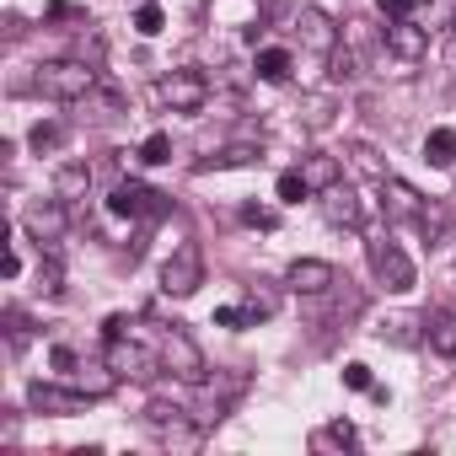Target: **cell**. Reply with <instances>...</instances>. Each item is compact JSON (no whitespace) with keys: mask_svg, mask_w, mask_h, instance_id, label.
<instances>
[{"mask_svg":"<svg viewBox=\"0 0 456 456\" xmlns=\"http://www.w3.org/2000/svg\"><path fill=\"white\" fill-rule=\"evenodd\" d=\"M242 220H248V225H264V232H269V225H274V209H264V204H248V209H242Z\"/></svg>","mask_w":456,"mask_h":456,"instance_id":"38","label":"cell"},{"mask_svg":"<svg viewBox=\"0 0 456 456\" xmlns=\"http://www.w3.org/2000/svg\"><path fill=\"white\" fill-rule=\"evenodd\" d=\"M290 49H258V60H253V70H258V81H290Z\"/></svg>","mask_w":456,"mask_h":456,"instance_id":"20","label":"cell"},{"mask_svg":"<svg viewBox=\"0 0 456 456\" xmlns=\"http://www.w3.org/2000/svg\"><path fill=\"white\" fill-rule=\"evenodd\" d=\"M204 285V253L193 248V242H183V248H172V258L161 264V296H193Z\"/></svg>","mask_w":456,"mask_h":456,"instance_id":"3","label":"cell"},{"mask_svg":"<svg viewBox=\"0 0 456 456\" xmlns=\"http://www.w3.org/2000/svg\"><path fill=\"white\" fill-rule=\"evenodd\" d=\"M376 333H381L387 344H397V349H413V344L424 338V317H413V312H392V317L376 322Z\"/></svg>","mask_w":456,"mask_h":456,"instance_id":"14","label":"cell"},{"mask_svg":"<svg viewBox=\"0 0 456 456\" xmlns=\"http://www.w3.org/2000/svg\"><path fill=\"white\" fill-rule=\"evenodd\" d=\"M424 161H429V167H456V129H429Z\"/></svg>","mask_w":456,"mask_h":456,"instance_id":"21","label":"cell"},{"mask_svg":"<svg viewBox=\"0 0 456 456\" xmlns=\"http://www.w3.org/2000/svg\"><path fill=\"white\" fill-rule=\"evenodd\" d=\"M317 440H322V445H354V424H349V419H338V424H328Z\"/></svg>","mask_w":456,"mask_h":456,"instance_id":"32","label":"cell"},{"mask_svg":"<svg viewBox=\"0 0 456 456\" xmlns=\"http://www.w3.org/2000/svg\"><path fill=\"white\" fill-rule=\"evenodd\" d=\"M328 60H333V76H338V81H349V76H354V54H349V49H333Z\"/></svg>","mask_w":456,"mask_h":456,"instance_id":"37","label":"cell"},{"mask_svg":"<svg viewBox=\"0 0 456 456\" xmlns=\"http://www.w3.org/2000/svg\"><path fill=\"white\" fill-rule=\"evenodd\" d=\"M49 365H54L60 376H76V370H81V354L65 349V344H54V349H49Z\"/></svg>","mask_w":456,"mask_h":456,"instance_id":"30","label":"cell"},{"mask_svg":"<svg viewBox=\"0 0 456 456\" xmlns=\"http://www.w3.org/2000/svg\"><path fill=\"white\" fill-rule=\"evenodd\" d=\"M419 225H424V232H429V237H445V209H440V204H424V215H419Z\"/></svg>","mask_w":456,"mask_h":456,"instance_id":"34","label":"cell"},{"mask_svg":"<svg viewBox=\"0 0 456 456\" xmlns=\"http://www.w3.org/2000/svg\"><path fill=\"white\" fill-rule=\"evenodd\" d=\"M370 269H376V280L387 285V290H413V264H408V253L397 248V242H370Z\"/></svg>","mask_w":456,"mask_h":456,"instance_id":"7","label":"cell"},{"mask_svg":"<svg viewBox=\"0 0 456 456\" xmlns=\"http://www.w3.org/2000/svg\"><path fill=\"white\" fill-rule=\"evenodd\" d=\"M387 54H397L403 65H419L429 54V28L419 17H392L387 22Z\"/></svg>","mask_w":456,"mask_h":456,"instance_id":"6","label":"cell"},{"mask_svg":"<svg viewBox=\"0 0 456 456\" xmlns=\"http://www.w3.org/2000/svg\"><path fill=\"white\" fill-rule=\"evenodd\" d=\"M296 33H301V44H306V49H317V54H333V49H338V28H333L317 6H301Z\"/></svg>","mask_w":456,"mask_h":456,"instance_id":"12","label":"cell"},{"mask_svg":"<svg viewBox=\"0 0 456 456\" xmlns=\"http://www.w3.org/2000/svg\"><path fill=\"white\" fill-rule=\"evenodd\" d=\"M306 193H312V188H306L301 172H280V199H285V204H301Z\"/></svg>","mask_w":456,"mask_h":456,"instance_id":"27","label":"cell"},{"mask_svg":"<svg viewBox=\"0 0 456 456\" xmlns=\"http://www.w3.org/2000/svg\"><path fill=\"white\" fill-rule=\"evenodd\" d=\"M274 306H280V301H274L269 290H258V285L248 290V312H253V322H258V317H274Z\"/></svg>","mask_w":456,"mask_h":456,"instance_id":"31","label":"cell"},{"mask_svg":"<svg viewBox=\"0 0 456 456\" xmlns=\"http://www.w3.org/2000/svg\"><path fill=\"white\" fill-rule=\"evenodd\" d=\"M161 365H167V376H177V381H188V387H204V381H209L204 349H199L183 328H167V333H161Z\"/></svg>","mask_w":456,"mask_h":456,"instance_id":"2","label":"cell"},{"mask_svg":"<svg viewBox=\"0 0 456 456\" xmlns=\"http://www.w3.org/2000/svg\"><path fill=\"white\" fill-rule=\"evenodd\" d=\"M381 12H387V17H413L419 0H381Z\"/></svg>","mask_w":456,"mask_h":456,"instance_id":"39","label":"cell"},{"mask_svg":"<svg viewBox=\"0 0 456 456\" xmlns=\"http://www.w3.org/2000/svg\"><path fill=\"white\" fill-rule=\"evenodd\" d=\"M419 22H424L429 33L456 28V0H419Z\"/></svg>","mask_w":456,"mask_h":456,"instance_id":"23","label":"cell"},{"mask_svg":"<svg viewBox=\"0 0 456 456\" xmlns=\"http://www.w3.org/2000/svg\"><path fill=\"white\" fill-rule=\"evenodd\" d=\"M28 140H33V151H38V156H44V151H54V145H60V140H65V129H60V124H38V129H33V134H28Z\"/></svg>","mask_w":456,"mask_h":456,"instance_id":"28","label":"cell"},{"mask_svg":"<svg viewBox=\"0 0 456 456\" xmlns=\"http://www.w3.org/2000/svg\"><path fill=\"white\" fill-rule=\"evenodd\" d=\"M424 338H429V349L435 354H456V312H435V317H424Z\"/></svg>","mask_w":456,"mask_h":456,"instance_id":"16","label":"cell"},{"mask_svg":"<svg viewBox=\"0 0 456 456\" xmlns=\"http://www.w3.org/2000/svg\"><path fill=\"white\" fill-rule=\"evenodd\" d=\"M33 86L44 97H54V102H81V97L97 92V70L86 60H49V65H38Z\"/></svg>","mask_w":456,"mask_h":456,"instance_id":"1","label":"cell"},{"mask_svg":"<svg viewBox=\"0 0 456 456\" xmlns=\"http://www.w3.org/2000/svg\"><path fill=\"white\" fill-rule=\"evenodd\" d=\"M28 403H33L38 413H60V419H70V413H86L92 392H86V387H81V392H65V387H54V381H33V387H28Z\"/></svg>","mask_w":456,"mask_h":456,"instance_id":"8","label":"cell"},{"mask_svg":"<svg viewBox=\"0 0 456 456\" xmlns=\"http://www.w3.org/2000/svg\"><path fill=\"white\" fill-rule=\"evenodd\" d=\"M140 161L145 167H161V161H172V140L156 129V134H145V145H140Z\"/></svg>","mask_w":456,"mask_h":456,"instance_id":"25","label":"cell"},{"mask_svg":"<svg viewBox=\"0 0 456 456\" xmlns=\"http://www.w3.org/2000/svg\"><path fill=\"white\" fill-rule=\"evenodd\" d=\"M22 225H28V232H38V237H60V225H65V199H60V204H28Z\"/></svg>","mask_w":456,"mask_h":456,"instance_id":"17","label":"cell"},{"mask_svg":"<svg viewBox=\"0 0 456 456\" xmlns=\"http://www.w3.org/2000/svg\"><path fill=\"white\" fill-rule=\"evenodd\" d=\"M161 28H167V17H161V6H140V12H134V33H140V38H156Z\"/></svg>","mask_w":456,"mask_h":456,"instance_id":"26","label":"cell"},{"mask_svg":"<svg viewBox=\"0 0 456 456\" xmlns=\"http://www.w3.org/2000/svg\"><path fill=\"white\" fill-rule=\"evenodd\" d=\"M108 209H113V215H124V220L161 215V193H151L145 183H118V188H113V199H108Z\"/></svg>","mask_w":456,"mask_h":456,"instance_id":"10","label":"cell"},{"mask_svg":"<svg viewBox=\"0 0 456 456\" xmlns=\"http://www.w3.org/2000/svg\"><path fill=\"white\" fill-rule=\"evenodd\" d=\"M285 285H290L296 296H322V290L338 285V274H333V264H322V258H296L290 274H285Z\"/></svg>","mask_w":456,"mask_h":456,"instance_id":"9","label":"cell"},{"mask_svg":"<svg viewBox=\"0 0 456 456\" xmlns=\"http://www.w3.org/2000/svg\"><path fill=\"white\" fill-rule=\"evenodd\" d=\"M22 269H28V248H22V232H12V237H6V274H0V280L17 285Z\"/></svg>","mask_w":456,"mask_h":456,"instance_id":"24","label":"cell"},{"mask_svg":"<svg viewBox=\"0 0 456 456\" xmlns=\"http://www.w3.org/2000/svg\"><path fill=\"white\" fill-rule=\"evenodd\" d=\"M344 387L365 392V387H370V365H365V360H349V365H344Z\"/></svg>","mask_w":456,"mask_h":456,"instance_id":"33","label":"cell"},{"mask_svg":"<svg viewBox=\"0 0 456 456\" xmlns=\"http://www.w3.org/2000/svg\"><path fill=\"white\" fill-rule=\"evenodd\" d=\"M145 429L161 435V440H193V419H188V408H177V403H151V408H145Z\"/></svg>","mask_w":456,"mask_h":456,"instance_id":"11","label":"cell"},{"mask_svg":"<svg viewBox=\"0 0 456 456\" xmlns=\"http://www.w3.org/2000/svg\"><path fill=\"white\" fill-rule=\"evenodd\" d=\"M301 177H306L312 193H322V188H333V183L344 177V167H338V156H306V161H301Z\"/></svg>","mask_w":456,"mask_h":456,"instance_id":"18","label":"cell"},{"mask_svg":"<svg viewBox=\"0 0 456 456\" xmlns=\"http://www.w3.org/2000/svg\"><path fill=\"white\" fill-rule=\"evenodd\" d=\"M322 215L333 225H344V232H354V225H360V199L344 183H333V188H322Z\"/></svg>","mask_w":456,"mask_h":456,"instance_id":"13","label":"cell"},{"mask_svg":"<svg viewBox=\"0 0 456 456\" xmlns=\"http://www.w3.org/2000/svg\"><path fill=\"white\" fill-rule=\"evenodd\" d=\"M381 188H387V204H392V215H408V220H419V215H424V199H419L408 183H397V177H381Z\"/></svg>","mask_w":456,"mask_h":456,"instance_id":"19","label":"cell"},{"mask_svg":"<svg viewBox=\"0 0 456 456\" xmlns=\"http://www.w3.org/2000/svg\"><path fill=\"white\" fill-rule=\"evenodd\" d=\"M156 97H161V108H172V113H199V108L209 102V81H204L199 70H172V76L156 81Z\"/></svg>","mask_w":456,"mask_h":456,"instance_id":"5","label":"cell"},{"mask_svg":"<svg viewBox=\"0 0 456 456\" xmlns=\"http://www.w3.org/2000/svg\"><path fill=\"white\" fill-rule=\"evenodd\" d=\"M108 365L118 370V376H129V381H151V376H161L167 365H161V349L151 354L140 338H129V333H118V338H108Z\"/></svg>","mask_w":456,"mask_h":456,"instance_id":"4","label":"cell"},{"mask_svg":"<svg viewBox=\"0 0 456 456\" xmlns=\"http://www.w3.org/2000/svg\"><path fill=\"white\" fill-rule=\"evenodd\" d=\"M215 322H220V328H242V322H253V312H248V306H220Z\"/></svg>","mask_w":456,"mask_h":456,"instance_id":"35","label":"cell"},{"mask_svg":"<svg viewBox=\"0 0 456 456\" xmlns=\"http://www.w3.org/2000/svg\"><path fill=\"white\" fill-rule=\"evenodd\" d=\"M258 161V145H225V151H215L199 172H225V167H253Z\"/></svg>","mask_w":456,"mask_h":456,"instance_id":"22","label":"cell"},{"mask_svg":"<svg viewBox=\"0 0 456 456\" xmlns=\"http://www.w3.org/2000/svg\"><path fill=\"white\" fill-rule=\"evenodd\" d=\"M6 328H12V349H28V338H33V333H28V317H22V312H12V317H6Z\"/></svg>","mask_w":456,"mask_h":456,"instance_id":"36","label":"cell"},{"mask_svg":"<svg viewBox=\"0 0 456 456\" xmlns=\"http://www.w3.org/2000/svg\"><path fill=\"white\" fill-rule=\"evenodd\" d=\"M86 193H92V167H86V161H65V167L54 172V199L76 204V199H86Z\"/></svg>","mask_w":456,"mask_h":456,"instance_id":"15","label":"cell"},{"mask_svg":"<svg viewBox=\"0 0 456 456\" xmlns=\"http://www.w3.org/2000/svg\"><path fill=\"white\" fill-rule=\"evenodd\" d=\"M451 70H456V33H451Z\"/></svg>","mask_w":456,"mask_h":456,"instance_id":"40","label":"cell"},{"mask_svg":"<svg viewBox=\"0 0 456 456\" xmlns=\"http://www.w3.org/2000/svg\"><path fill=\"white\" fill-rule=\"evenodd\" d=\"M38 290H44V296H60V290H65V285H60V264H54V258H38Z\"/></svg>","mask_w":456,"mask_h":456,"instance_id":"29","label":"cell"}]
</instances>
